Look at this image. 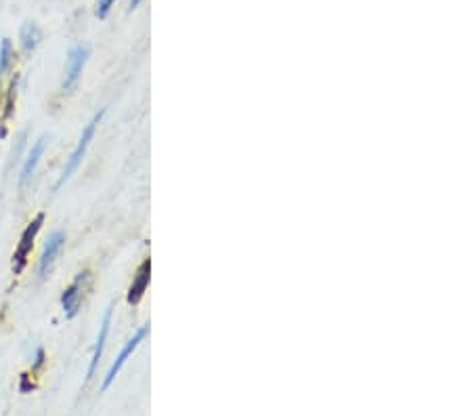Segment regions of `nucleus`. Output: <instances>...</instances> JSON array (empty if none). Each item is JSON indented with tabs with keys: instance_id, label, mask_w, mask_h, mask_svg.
Here are the masks:
<instances>
[{
	"instance_id": "9d476101",
	"label": "nucleus",
	"mask_w": 472,
	"mask_h": 416,
	"mask_svg": "<svg viewBox=\"0 0 472 416\" xmlns=\"http://www.w3.org/2000/svg\"><path fill=\"white\" fill-rule=\"evenodd\" d=\"M40 40H42V34H40V28L36 23H25L21 28V45H23L25 53H32L38 47Z\"/></svg>"
},
{
	"instance_id": "9b49d317",
	"label": "nucleus",
	"mask_w": 472,
	"mask_h": 416,
	"mask_svg": "<svg viewBox=\"0 0 472 416\" xmlns=\"http://www.w3.org/2000/svg\"><path fill=\"white\" fill-rule=\"evenodd\" d=\"M15 53H13V45H11V40L5 38L3 40V45H0V72H7L11 61H13Z\"/></svg>"
},
{
	"instance_id": "423d86ee",
	"label": "nucleus",
	"mask_w": 472,
	"mask_h": 416,
	"mask_svg": "<svg viewBox=\"0 0 472 416\" xmlns=\"http://www.w3.org/2000/svg\"><path fill=\"white\" fill-rule=\"evenodd\" d=\"M65 244V236L61 231H55L49 236L47 244H45V251H42V257H40V275H47L51 265L55 263L57 255L61 253V248Z\"/></svg>"
},
{
	"instance_id": "20e7f679",
	"label": "nucleus",
	"mask_w": 472,
	"mask_h": 416,
	"mask_svg": "<svg viewBox=\"0 0 472 416\" xmlns=\"http://www.w3.org/2000/svg\"><path fill=\"white\" fill-rule=\"evenodd\" d=\"M87 59H89V49L87 47H74L69 51V57H67V67H65V80H63V89L69 91L76 87V82L84 70V65H87Z\"/></svg>"
},
{
	"instance_id": "f257e3e1",
	"label": "nucleus",
	"mask_w": 472,
	"mask_h": 416,
	"mask_svg": "<svg viewBox=\"0 0 472 416\" xmlns=\"http://www.w3.org/2000/svg\"><path fill=\"white\" fill-rule=\"evenodd\" d=\"M103 110L99 112V114H95V118L87 124V129L82 131V137H80V141H78V145H76V149L72 152V156H69V160L65 162V169H63V175H61V179H59V183L57 185H61L63 181H67L72 175H74V171L78 169L80 166V162H82V158H84V154H87V149H89V145H91V141H93V137H95V129H97V124L101 122V118H103Z\"/></svg>"
},
{
	"instance_id": "1a4fd4ad",
	"label": "nucleus",
	"mask_w": 472,
	"mask_h": 416,
	"mask_svg": "<svg viewBox=\"0 0 472 416\" xmlns=\"http://www.w3.org/2000/svg\"><path fill=\"white\" fill-rule=\"evenodd\" d=\"M45 149H47V137H40V139L32 145V152H30V154H28V158H25L23 173H21V185H25V183L34 177V173H36V166H38V162H40L42 154H45Z\"/></svg>"
},
{
	"instance_id": "39448f33",
	"label": "nucleus",
	"mask_w": 472,
	"mask_h": 416,
	"mask_svg": "<svg viewBox=\"0 0 472 416\" xmlns=\"http://www.w3.org/2000/svg\"><path fill=\"white\" fill-rule=\"evenodd\" d=\"M87 280H89V273H87V271L80 273V275L72 282V286L63 293V297H61V307H63V311H65L67 318H74V315L78 313L80 303H82V293H84V282H87Z\"/></svg>"
},
{
	"instance_id": "6e6552de",
	"label": "nucleus",
	"mask_w": 472,
	"mask_h": 416,
	"mask_svg": "<svg viewBox=\"0 0 472 416\" xmlns=\"http://www.w3.org/2000/svg\"><path fill=\"white\" fill-rule=\"evenodd\" d=\"M109 326H111V309L105 311V318H103V324H101V330H99V337H97V345H95V353H93L89 372H87V381H91L95 377V370L99 366V360L103 355V347H105V341H107V335H109Z\"/></svg>"
},
{
	"instance_id": "0eeeda50",
	"label": "nucleus",
	"mask_w": 472,
	"mask_h": 416,
	"mask_svg": "<svg viewBox=\"0 0 472 416\" xmlns=\"http://www.w3.org/2000/svg\"><path fill=\"white\" fill-rule=\"evenodd\" d=\"M149 275H151V261H149V259H145V261H143V265H141V267H139V271H137V278H135V282H133L131 290H128V297H126V301L131 303V305H137V303L143 299L145 290H147V286H149Z\"/></svg>"
},
{
	"instance_id": "f8f14e48",
	"label": "nucleus",
	"mask_w": 472,
	"mask_h": 416,
	"mask_svg": "<svg viewBox=\"0 0 472 416\" xmlns=\"http://www.w3.org/2000/svg\"><path fill=\"white\" fill-rule=\"evenodd\" d=\"M114 3H116V0H97V17L105 19Z\"/></svg>"
},
{
	"instance_id": "7ed1b4c3",
	"label": "nucleus",
	"mask_w": 472,
	"mask_h": 416,
	"mask_svg": "<svg viewBox=\"0 0 472 416\" xmlns=\"http://www.w3.org/2000/svg\"><path fill=\"white\" fill-rule=\"evenodd\" d=\"M147 332H149V324H145V326H141L135 335L131 337L126 341V345L122 347V351H120V355L114 360V364H111V368H109V372H107V377H105V381H103V389H107L111 383H114V379L118 377V372L122 370V366L126 364V360L131 357L135 351H137V347L141 345V341L147 337Z\"/></svg>"
},
{
	"instance_id": "ddd939ff",
	"label": "nucleus",
	"mask_w": 472,
	"mask_h": 416,
	"mask_svg": "<svg viewBox=\"0 0 472 416\" xmlns=\"http://www.w3.org/2000/svg\"><path fill=\"white\" fill-rule=\"evenodd\" d=\"M141 3H143V0H131V9H137Z\"/></svg>"
},
{
	"instance_id": "f03ea898",
	"label": "nucleus",
	"mask_w": 472,
	"mask_h": 416,
	"mask_svg": "<svg viewBox=\"0 0 472 416\" xmlns=\"http://www.w3.org/2000/svg\"><path fill=\"white\" fill-rule=\"evenodd\" d=\"M42 223H45V215L40 213V215L23 229L21 240H19V246H17V251H15V255H13V269H15V273H21V271H23V267H25V263H28V257H30L32 248H34V240H36V236H38Z\"/></svg>"
}]
</instances>
